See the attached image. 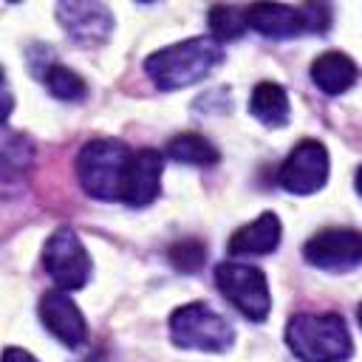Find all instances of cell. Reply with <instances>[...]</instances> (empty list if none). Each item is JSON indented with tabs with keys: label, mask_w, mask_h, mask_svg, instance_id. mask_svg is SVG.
Here are the masks:
<instances>
[{
	"label": "cell",
	"mask_w": 362,
	"mask_h": 362,
	"mask_svg": "<svg viewBox=\"0 0 362 362\" xmlns=\"http://www.w3.org/2000/svg\"><path fill=\"white\" fill-rule=\"evenodd\" d=\"M223 62V45L212 37H189L153 51L144 59V74L158 90H178L206 79Z\"/></svg>",
	"instance_id": "6da1fadb"
},
{
	"label": "cell",
	"mask_w": 362,
	"mask_h": 362,
	"mask_svg": "<svg viewBox=\"0 0 362 362\" xmlns=\"http://www.w3.org/2000/svg\"><path fill=\"white\" fill-rule=\"evenodd\" d=\"M286 345L300 362H345L354 354L339 314H294L286 322Z\"/></svg>",
	"instance_id": "7a4b0ae2"
},
{
	"label": "cell",
	"mask_w": 362,
	"mask_h": 362,
	"mask_svg": "<svg viewBox=\"0 0 362 362\" xmlns=\"http://www.w3.org/2000/svg\"><path fill=\"white\" fill-rule=\"evenodd\" d=\"M133 150L119 139H90L76 156L82 189L99 201H122Z\"/></svg>",
	"instance_id": "3957f363"
},
{
	"label": "cell",
	"mask_w": 362,
	"mask_h": 362,
	"mask_svg": "<svg viewBox=\"0 0 362 362\" xmlns=\"http://www.w3.org/2000/svg\"><path fill=\"white\" fill-rule=\"evenodd\" d=\"M170 337L178 348L223 354L232 348L235 328L206 303H187L170 314Z\"/></svg>",
	"instance_id": "277c9868"
},
{
	"label": "cell",
	"mask_w": 362,
	"mask_h": 362,
	"mask_svg": "<svg viewBox=\"0 0 362 362\" xmlns=\"http://www.w3.org/2000/svg\"><path fill=\"white\" fill-rule=\"evenodd\" d=\"M249 28H255L263 37L272 40H288L303 31H328L331 25V6L325 3H300V6H286V3H252L246 6Z\"/></svg>",
	"instance_id": "5b68a950"
},
{
	"label": "cell",
	"mask_w": 362,
	"mask_h": 362,
	"mask_svg": "<svg viewBox=\"0 0 362 362\" xmlns=\"http://www.w3.org/2000/svg\"><path fill=\"white\" fill-rule=\"evenodd\" d=\"M215 286L221 288V294L252 322H263L272 311V294H269V283L266 274L257 266H246V263H218L215 266Z\"/></svg>",
	"instance_id": "8992f818"
},
{
	"label": "cell",
	"mask_w": 362,
	"mask_h": 362,
	"mask_svg": "<svg viewBox=\"0 0 362 362\" xmlns=\"http://www.w3.org/2000/svg\"><path fill=\"white\" fill-rule=\"evenodd\" d=\"M42 266L59 291H76L90 280V257L71 226H57L42 246Z\"/></svg>",
	"instance_id": "52a82bcc"
},
{
	"label": "cell",
	"mask_w": 362,
	"mask_h": 362,
	"mask_svg": "<svg viewBox=\"0 0 362 362\" xmlns=\"http://www.w3.org/2000/svg\"><path fill=\"white\" fill-rule=\"evenodd\" d=\"M328 150L317 139H303L280 164L277 184L291 195H311L328 181Z\"/></svg>",
	"instance_id": "ba28073f"
},
{
	"label": "cell",
	"mask_w": 362,
	"mask_h": 362,
	"mask_svg": "<svg viewBox=\"0 0 362 362\" xmlns=\"http://www.w3.org/2000/svg\"><path fill=\"white\" fill-rule=\"evenodd\" d=\"M305 263L322 272H348L362 266V232L348 226H328L311 235L303 246Z\"/></svg>",
	"instance_id": "9c48e42d"
},
{
	"label": "cell",
	"mask_w": 362,
	"mask_h": 362,
	"mask_svg": "<svg viewBox=\"0 0 362 362\" xmlns=\"http://www.w3.org/2000/svg\"><path fill=\"white\" fill-rule=\"evenodd\" d=\"M57 20L79 45H102L113 31V11L99 0H62L57 3Z\"/></svg>",
	"instance_id": "30bf717a"
},
{
	"label": "cell",
	"mask_w": 362,
	"mask_h": 362,
	"mask_svg": "<svg viewBox=\"0 0 362 362\" xmlns=\"http://www.w3.org/2000/svg\"><path fill=\"white\" fill-rule=\"evenodd\" d=\"M40 320L62 345L76 348L85 342L88 325L79 305L68 297V291H45L40 297Z\"/></svg>",
	"instance_id": "8fae6325"
},
{
	"label": "cell",
	"mask_w": 362,
	"mask_h": 362,
	"mask_svg": "<svg viewBox=\"0 0 362 362\" xmlns=\"http://www.w3.org/2000/svg\"><path fill=\"white\" fill-rule=\"evenodd\" d=\"M161 173H164V156L158 150H153V147L136 150L133 161H130V173H127L122 204H127V206L153 204L158 198V192H161Z\"/></svg>",
	"instance_id": "7c38bea8"
},
{
	"label": "cell",
	"mask_w": 362,
	"mask_h": 362,
	"mask_svg": "<svg viewBox=\"0 0 362 362\" xmlns=\"http://www.w3.org/2000/svg\"><path fill=\"white\" fill-rule=\"evenodd\" d=\"M280 235H283L280 218L274 212H260L252 223H246L238 232H232L226 249L232 255H269V252L277 249Z\"/></svg>",
	"instance_id": "4fadbf2b"
},
{
	"label": "cell",
	"mask_w": 362,
	"mask_h": 362,
	"mask_svg": "<svg viewBox=\"0 0 362 362\" xmlns=\"http://www.w3.org/2000/svg\"><path fill=\"white\" fill-rule=\"evenodd\" d=\"M356 79H359V68L342 51H325L311 62V82L328 96L351 90Z\"/></svg>",
	"instance_id": "5bb4252c"
},
{
	"label": "cell",
	"mask_w": 362,
	"mask_h": 362,
	"mask_svg": "<svg viewBox=\"0 0 362 362\" xmlns=\"http://www.w3.org/2000/svg\"><path fill=\"white\" fill-rule=\"evenodd\" d=\"M249 113L266 127H283L291 113L286 88L280 82H269V79L257 82L249 96Z\"/></svg>",
	"instance_id": "9a60e30c"
},
{
	"label": "cell",
	"mask_w": 362,
	"mask_h": 362,
	"mask_svg": "<svg viewBox=\"0 0 362 362\" xmlns=\"http://www.w3.org/2000/svg\"><path fill=\"white\" fill-rule=\"evenodd\" d=\"M167 156L173 161H181V164H192V167H212L221 161V153L218 147L204 139L201 133H178L170 139L167 144Z\"/></svg>",
	"instance_id": "2e32d148"
},
{
	"label": "cell",
	"mask_w": 362,
	"mask_h": 362,
	"mask_svg": "<svg viewBox=\"0 0 362 362\" xmlns=\"http://www.w3.org/2000/svg\"><path fill=\"white\" fill-rule=\"evenodd\" d=\"M42 82H45L48 93L57 96V99H62V102H79V99H85V93H88L85 79H82L74 68H68V65H62V62H51V65L42 71Z\"/></svg>",
	"instance_id": "e0dca14e"
},
{
	"label": "cell",
	"mask_w": 362,
	"mask_h": 362,
	"mask_svg": "<svg viewBox=\"0 0 362 362\" xmlns=\"http://www.w3.org/2000/svg\"><path fill=\"white\" fill-rule=\"evenodd\" d=\"M249 28V17H246V8L240 6H212L209 8V31H212V40L215 42H229V40H238L243 37Z\"/></svg>",
	"instance_id": "ac0fdd59"
},
{
	"label": "cell",
	"mask_w": 362,
	"mask_h": 362,
	"mask_svg": "<svg viewBox=\"0 0 362 362\" xmlns=\"http://www.w3.org/2000/svg\"><path fill=\"white\" fill-rule=\"evenodd\" d=\"M31 156H34L31 141L23 133L6 130V136H3V175L6 178L23 175L31 167Z\"/></svg>",
	"instance_id": "d6986e66"
},
{
	"label": "cell",
	"mask_w": 362,
	"mask_h": 362,
	"mask_svg": "<svg viewBox=\"0 0 362 362\" xmlns=\"http://www.w3.org/2000/svg\"><path fill=\"white\" fill-rule=\"evenodd\" d=\"M167 257H170L173 269L184 272V274H192V272H198L206 263V246L198 238H184V240H175L170 246Z\"/></svg>",
	"instance_id": "ffe728a7"
},
{
	"label": "cell",
	"mask_w": 362,
	"mask_h": 362,
	"mask_svg": "<svg viewBox=\"0 0 362 362\" xmlns=\"http://www.w3.org/2000/svg\"><path fill=\"white\" fill-rule=\"evenodd\" d=\"M3 362H37V356H31V354H28V351H23V348L8 345V348L3 351Z\"/></svg>",
	"instance_id": "44dd1931"
},
{
	"label": "cell",
	"mask_w": 362,
	"mask_h": 362,
	"mask_svg": "<svg viewBox=\"0 0 362 362\" xmlns=\"http://www.w3.org/2000/svg\"><path fill=\"white\" fill-rule=\"evenodd\" d=\"M354 187H356V195L362 198V164H359V170H356V178H354Z\"/></svg>",
	"instance_id": "7402d4cb"
},
{
	"label": "cell",
	"mask_w": 362,
	"mask_h": 362,
	"mask_svg": "<svg viewBox=\"0 0 362 362\" xmlns=\"http://www.w3.org/2000/svg\"><path fill=\"white\" fill-rule=\"evenodd\" d=\"M356 320H359V325H362V303H359V308H356Z\"/></svg>",
	"instance_id": "603a6c76"
}]
</instances>
